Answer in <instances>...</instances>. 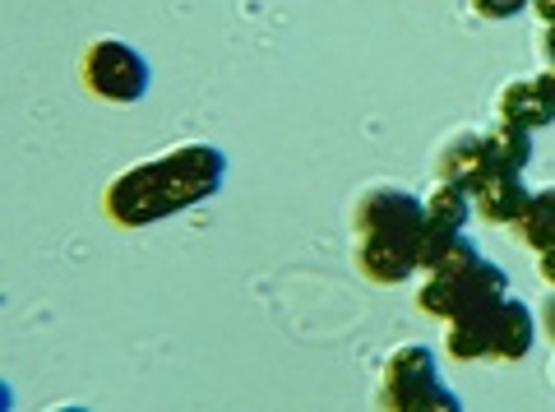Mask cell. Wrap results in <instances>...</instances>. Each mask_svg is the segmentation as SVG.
Listing matches in <instances>:
<instances>
[{
	"instance_id": "1",
	"label": "cell",
	"mask_w": 555,
	"mask_h": 412,
	"mask_svg": "<svg viewBox=\"0 0 555 412\" xmlns=\"http://www.w3.org/2000/svg\"><path fill=\"white\" fill-rule=\"evenodd\" d=\"M228 177V158L214 144H181L167 149L163 158L126 167L120 177L107 185L102 209L116 228H149L158 218H171L190 209V204L208 199Z\"/></svg>"
},
{
	"instance_id": "2",
	"label": "cell",
	"mask_w": 555,
	"mask_h": 412,
	"mask_svg": "<svg viewBox=\"0 0 555 412\" xmlns=\"http://www.w3.org/2000/svg\"><path fill=\"white\" fill-rule=\"evenodd\" d=\"M426 228V204L408 191L379 185L352 204V265L371 283H408L416 273V246Z\"/></svg>"
},
{
	"instance_id": "3",
	"label": "cell",
	"mask_w": 555,
	"mask_h": 412,
	"mask_svg": "<svg viewBox=\"0 0 555 412\" xmlns=\"http://www.w3.org/2000/svg\"><path fill=\"white\" fill-rule=\"evenodd\" d=\"M505 297H509L505 269L486 260L467 236H459V242L444 250V260L430 273H422V287H416L422 316H436L444 324L459 316H473V311H491V306Z\"/></svg>"
},
{
	"instance_id": "4",
	"label": "cell",
	"mask_w": 555,
	"mask_h": 412,
	"mask_svg": "<svg viewBox=\"0 0 555 412\" xmlns=\"http://www.w3.org/2000/svg\"><path fill=\"white\" fill-rule=\"evenodd\" d=\"M532 338H537V320L524 301H495L491 311H473V316H459L449 320V334H444V352L454 362H524L532 352Z\"/></svg>"
},
{
	"instance_id": "5",
	"label": "cell",
	"mask_w": 555,
	"mask_h": 412,
	"mask_svg": "<svg viewBox=\"0 0 555 412\" xmlns=\"http://www.w3.org/2000/svg\"><path fill=\"white\" fill-rule=\"evenodd\" d=\"M375 403L385 412H430V408L454 412L459 408L454 394L440 385L436 357H430V348H422V343H408V348L389 352L385 371H379Z\"/></svg>"
},
{
	"instance_id": "6",
	"label": "cell",
	"mask_w": 555,
	"mask_h": 412,
	"mask_svg": "<svg viewBox=\"0 0 555 412\" xmlns=\"http://www.w3.org/2000/svg\"><path fill=\"white\" fill-rule=\"evenodd\" d=\"M79 79H83V89L102 102H139L153 83L149 61L139 56L130 42H116V38H98L83 47Z\"/></svg>"
},
{
	"instance_id": "7",
	"label": "cell",
	"mask_w": 555,
	"mask_h": 412,
	"mask_svg": "<svg viewBox=\"0 0 555 412\" xmlns=\"http://www.w3.org/2000/svg\"><path fill=\"white\" fill-rule=\"evenodd\" d=\"M473 209L486 218V222H495V228H509V222L524 214V204L532 199V191L524 185V171H481V177L473 181Z\"/></svg>"
},
{
	"instance_id": "8",
	"label": "cell",
	"mask_w": 555,
	"mask_h": 412,
	"mask_svg": "<svg viewBox=\"0 0 555 412\" xmlns=\"http://www.w3.org/2000/svg\"><path fill=\"white\" fill-rule=\"evenodd\" d=\"M495 116L500 121H509V126H518V130H542V126L555 121V107L537 93L532 79H509L505 89H500V98H495Z\"/></svg>"
},
{
	"instance_id": "9",
	"label": "cell",
	"mask_w": 555,
	"mask_h": 412,
	"mask_svg": "<svg viewBox=\"0 0 555 412\" xmlns=\"http://www.w3.org/2000/svg\"><path fill=\"white\" fill-rule=\"evenodd\" d=\"M481 171H491L486 167V134H454L436 158V177L467 185V191H473V181L481 177Z\"/></svg>"
},
{
	"instance_id": "10",
	"label": "cell",
	"mask_w": 555,
	"mask_h": 412,
	"mask_svg": "<svg viewBox=\"0 0 555 412\" xmlns=\"http://www.w3.org/2000/svg\"><path fill=\"white\" fill-rule=\"evenodd\" d=\"M509 232L537 255L551 250L555 246V191H532V199L524 204V214L509 222Z\"/></svg>"
},
{
	"instance_id": "11",
	"label": "cell",
	"mask_w": 555,
	"mask_h": 412,
	"mask_svg": "<svg viewBox=\"0 0 555 412\" xmlns=\"http://www.w3.org/2000/svg\"><path fill=\"white\" fill-rule=\"evenodd\" d=\"M486 134V167L495 171H524L532 158V130H518L509 121H495Z\"/></svg>"
},
{
	"instance_id": "12",
	"label": "cell",
	"mask_w": 555,
	"mask_h": 412,
	"mask_svg": "<svg viewBox=\"0 0 555 412\" xmlns=\"http://www.w3.org/2000/svg\"><path fill=\"white\" fill-rule=\"evenodd\" d=\"M422 204H426L430 228H449V232H463L467 214H473V195H467V185H454V181H436V191H430Z\"/></svg>"
},
{
	"instance_id": "13",
	"label": "cell",
	"mask_w": 555,
	"mask_h": 412,
	"mask_svg": "<svg viewBox=\"0 0 555 412\" xmlns=\"http://www.w3.org/2000/svg\"><path fill=\"white\" fill-rule=\"evenodd\" d=\"M467 5H473V14H481V20H514L532 0H467Z\"/></svg>"
},
{
	"instance_id": "14",
	"label": "cell",
	"mask_w": 555,
	"mask_h": 412,
	"mask_svg": "<svg viewBox=\"0 0 555 412\" xmlns=\"http://www.w3.org/2000/svg\"><path fill=\"white\" fill-rule=\"evenodd\" d=\"M532 83H537V93H542L551 107H555V65H546L542 75H532Z\"/></svg>"
},
{
	"instance_id": "15",
	"label": "cell",
	"mask_w": 555,
	"mask_h": 412,
	"mask_svg": "<svg viewBox=\"0 0 555 412\" xmlns=\"http://www.w3.org/2000/svg\"><path fill=\"white\" fill-rule=\"evenodd\" d=\"M537 51H542V61L555 65V24H542V38H537Z\"/></svg>"
},
{
	"instance_id": "16",
	"label": "cell",
	"mask_w": 555,
	"mask_h": 412,
	"mask_svg": "<svg viewBox=\"0 0 555 412\" xmlns=\"http://www.w3.org/2000/svg\"><path fill=\"white\" fill-rule=\"evenodd\" d=\"M537 273H542V283H546V287H555V246L537 255Z\"/></svg>"
},
{
	"instance_id": "17",
	"label": "cell",
	"mask_w": 555,
	"mask_h": 412,
	"mask_svg": "<svg viewBox=\"0 0 555 412\" xmlns=\"http://www.w3.org/2000/svg\"><path fill=\"white\" fill-rule=\"evenodd\" d=\"M528 10H537V20L542 24H555V0H532Z\"/></svg>"
},
{
	"instance_id": "18",
	"label": "cell",
	"mask_w": 555,
	"mask_h": 412,
	"mask_svg": "<svg viewBox=\"0 0 555 412\" xmlns=\"http://www.w3.org/2000/svg\"><path fill=\"white\" fill-rule=\"evenodd\" d=\"M542 324H546V338L555 343V297L546 301V311H542Z\"/></svg>"
}]
</instances>
